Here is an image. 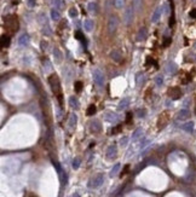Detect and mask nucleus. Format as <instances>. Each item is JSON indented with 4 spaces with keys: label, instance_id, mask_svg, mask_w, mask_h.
<instances>
[{
    "label": "nucleus",
    "instance_id": "obj_1",
    "mask_svg": "<svg viewBox=\"0 0 196 197\" xmlns=\"http://www.w3.org/2000/svg\"><path fill=\"white\" fill-rule=\"evenodd\" d=\"M48 84H50V87L52 89V92L60 97L62 96V89H61V82H60V79L56 74H52V75L48 76Z\"/></svg>",
    "mask_w": 196,
    "mask_h": 197
},
{
    "label": "nucleus",
    "instance_id": "obj_2",
    "mask_svg": "<svg viewBox=\"0 0 196 197\" xmlns=\"http://www.w3.org/2000/svg\"><path fill=\"white\" fill-rule=\"evenodd\" d=\"M5 29L10 33H15L18 29V20L15 15H9L5 18Z\"/></svg>",
    "mask_w": 196,
    "mask_h": 197
},
{
    "label": "nucleus",
    "instance_id": "obj_3",
    "mask_svg": "<svg viewBox=\"0 0 196 197\" xmlns=\"http://www.w3.org/2000/svg\"><path fill=\"white\" fill-rule=\"evenodd\" d=\"M169 121V112H162L160 116H159V120H158V128L159 129H162L163 127H166V125L168 124Z\"/></svg>",
    "mask_w": 196,
    "mask_h": 197
},
{
    "label": "nucleus",
    "instance_id": "obj_4",
    "mask_svg": "<svg viewBox=\"0 0 196 197\" xmlns=\"http://www.w3.org/2000/svg\"><path fill=\"white\" fill-rule=\"evenodd\" d=\"M119 26V18L116 16H110L109 20H108V30L109 33H114L118 29Z\"/></svg>",
    "mask_w": 196,
    "mask_h": 197
},
{
    "label": "nucleus",
    "instance_id": "obj_5",
    "mask_svg": "<svg viewBox=\"0 0 196 197\" xmlns=\"http://www.w3.org/2000/svg\"><path fill=\"white\" fill-rule=\"evenodd\" d=\"M92 75H93L94 84H96L97 86H103V84H104V75H103V73H102L101 70L96 69V70L93 71Z\"/></svg>",
    "mask_w": 196,
    "mask_h": 197
},
{
    "label": "nucleus",
    "instance_id": "obj_6",
    "mask_svg": "<svg viewBox=\"0 0 196 197\" xmlns=\"http://www.w3.org/2000/svg\"><path fill=\"white\" fill-rule=\"evenodd\" d=\"M167 94L172 98V99H179V98L182 97V91H181V88H179V87L174 86V87L168 88Z\"/></svg>",
    "mask_w": 196,
    "mask_h": 197
},
{
    "label": "nucleus",
    "instance_id": "obj_7",
    "mask_svg": "<svg viewBox=\"0 0 196 197\" xmlns=\"http://www.w3.org/2000/svg\"><path fill=\"white\" fill-rule=\"evenodd\" d=\"M133 12H134V9H133V6L131 5L128 6L126 11H125V15H124V21L126 24H131V22H132L133 20Z\"/></svg>",
    "mask_w": 196,
    "mask_h": 197
},
{
    "label": "nucleus",
    "instance_id": "obj_8",
    "mask_svg": "<svg viewBox=\"0 0 196 197\" xmlns=\"http://www.w3.org/2000/svg\"><path fill=\"white\" fill-rule=\"evenodd\" d=\"M162 12H163V10H162V6H159L158 9L154 11V13H153V16H151V22H153V23H156V22L160 20V17H161Z\"/></svg>",
    "mask_w": 196,
    "mask_h": 197
},
{
    "label": "nucleus",
    "instance_id": "obj_9",
    "mask_svg": "<svg viewBox=\"0 0 196 197\" xmlns=\"http://www.w3.org/2000/svg\"><path fill=\"white\" fill-rule=\"evenodd\" d=\"M145 82V75H144V73H137V75H136V84L138 87H142Z\"/></svg>",
    "mask_w": 196,
    "mask_h": 197
},
{
    "label": "nucleus",
    "instance_id": "obj_10",
    "mask_svg": "<svg viewBox=\"0 0 196 197\" xmlns=\"http://www.w3.org/2000/svg\"><path fill=\"white\" fill-rule=\"evenodd\" d=\"M146 36H148V30H146V28H141L137 34V41H143V40L146 39Z\"/></svg>",
    "mask_w": 196,
    "mask_h": 197
},
{
    "label": "nucleus",
    "instance_id": "obj_11",
    "mask_svg": "<svg viewBox=\"0 0 196 197\" xmlns=\"http://www.w3.org/2000/svg\"><path fill=\"white\" fill-rule=\"evenodd\" d=\"M29 41H30L29 35L28 34H22L20 36V39H18V45L20 46H27L29 44Z\"/></svg>",
    "mask_w": 196,
    "mask_h": 197
},
{
    "label": "nucleus",
    "instance_id": "obj_12",
    "mask_svg": "<svg viewBox=\"0 0 196 197\" xmlns=\"http://www.w3.org/2000/svg\"><path fill=\"white\" fill-rule=\"evenodd\" d=\"M110 57L113 58V61H115V62H118V63H120V62H121V59H122V54H121V52H120V51H118V50L111 51Z\"/></svg>",
    "mask_w": 196,
    "mask_h": 197
},
{
    "label": "nucleus",
    "instance_id": "obj_13",
    "mask_svg": "<svg viewBox=\"0 0 196 197\" xmlns=\"http://www.w3.org/2000/svg\"><path fill=\"white\" fill-rule=\"evenodd\" d=\"M93 27H94V22L92 20H86L84 22V28H85L86 31H92Z\"/></svg>",
    "mask_w": 196,
    "mask_h": 197
},
{
    "label": "nucleus",
    "instance_id": "obj_14",
    "mask_svg": "<svg viewBox=\"0 0 196 197\" xmlns=\"http://www.w3.org/2000/svg\"><path fill=\"white\" fill-rule=\"evenodd\" d=\"M10 43H11V39L9 35H3L1 36V46L3 47H9L10 46Z\"/></svg>",
    "mask_w": 196,
    "mask_h": 197
},
{
    "label": "nucleus",
    "instance_id": "obj_15",
    "mask_svg": "<svg viewBox=\"0 0 196 197\" xmlns=\"http://www.w3.org/2000/svg\"><path fill=\"white\" fill-rule=\"evenodd\" d=\"M190 116V112L188 111V110H181L178 114V119L179 120H186V119H189Z\"/></svg>",
    "mask_w": 196,
    "mask_h": 197
},
{
    "label": "nucleus",
    "instance_id": "obj_16",
    "mask_svg": "<svg viewBox=\"0 0 196 197\" xmlns=\"http://www.w3.org/2000/svg\"><path fill=\"white\" fill-rule=\"evenodd\" d=\"M51 18L53 21H60L61 20V13L57 9H52L51 10Z\"/></svg>",
    "mask_w": 196,
    "mask_h": 197
},
{
    "label": "nucleus",
    "instance_id": "obj_17",
    "mask_svg": "<svg viewBox=\"0 0 196 197\" xmlns=\"http://www.w3.org/2000/svg\"><path fill=\"white\" fill-rule=\"evenodd\" d=\"M166 70L168 74H174L177 71V65L172 62V63H168L167 64V67H166Z\"/></svg>",
    "mask_w": 196,
    "mask_h": 197
},
{
    "label": "nucleus",
    "instance_id": "obj_18",
    "mask_svg": "<svg viewBox=\"0 0 196 197\" xmlns=\"http://www.w3.org/2000/svg\"><path fill=\"white\" fill-rule=\"evenodd\" d=\"M51 1H52L53 6L56 7L57 10H61V9H63V7H64V5H65L63 0H51Z\"/></svg>",
    "mask_w": 196,
    "mask_h": 197
},
{
    "label": "nucleus",
    "instance_id": "obj_19",
    "mask_svg": "<svg viewBox=\"0 0 196 197\" xmlns=\"http://www.w3.org/2000/svg\"><path fill=\"white\" fill-rule=\"evenodd\" d=\"M69 104H70L71 108H74V109H78V108H79V102H78V99H76L74 96L69 97Z\"/></svg>",
    "mask_w": 196,
    "mask_h": 197
},
{
    "label": "nucleus",
    "instance_id": "obj_20",
    "mask_svg": "<svg viewBox=\"0 0 196 197\" xmlns=\"http://www.w3.org/2000/svg\"><path fill=\"white\" fill-rule=\"evenodd\" d=\"M132 6L134 11H139L142 7V0H132Z\"/></svg>",
    "mask_w": 196,
    "mask_h": 197
},
{
    "label": "nucleus",
    "instance_id": "obj_21",
    "mask_svg": "<svg viewBox=\"0 0 196 197\" xmlns=\"http://www.w3.org/2000/svg\"><path fill=\"white\" fill-rule=\"evenodd\" d=\"M155 84H156L158 87H161L163 85V76L162 75H158L156 79H155Z\"/></svg>",
    "mask_w": 196,
    "mask_h": 197
},
{
    "label": "nucleus",
    "instance_id": "obj_22",
    "mask_svg": "<svg viewBox=\"0 0 196 197\" xmlns=\"http://www.w3.org/2000/svg\"><path fill=\"white\" fill-rule=\"evenodd\" d=\"M125 1L126 0H114V5H115L116 9H121L125 5Z\"/></svg>",
    "mask_w": 196,
    "mask_h": 197
},
{
    "label": "nucleus",
    "instance_id": "obj_23",
    "mask_svg": "<svg viewBox=\"0 0 196 197\" xmlns=\"http://www.w3.org/2000/svg\"><path fill=\"white\" fill-rule=\"evenodd\" d=\"M53 54H55V57H56V59L57 61H61L62 59V53H61V51L58 50V48H55V50H53Z\"/></svg>",
    "mask_w": 196,
    "mask_h": 197
},
{
    "label": "nucleus",
    "instance_id": "obj_24",
    "mask_svg": "<svg viewBox=\"0 0 196 197\" xmlns=\"http://www.w3.org/2000/svg\"><path fill=\"white\" fill-rule=\"evenodd\" d=\"M94 112H96V106H94V105H90L88 108H87L86 114L88 115V116H91V115H93Z\"/></svg>",
    "mask_w": 196,
    "mask_h": 197
},
{
    "label": "nucleus",
    "instance_id": "obj_25",
    "mask_svg": "<svg viewBox=\"0 0 196 197\" xmlns=\"http://www.w3.org/2000/svg\"><path fill=\"white\" fill-rule=\"evenodd\" d=\"M69 16H70L71 18L78 17V10L75 9V7H71V9L69 10Z\"/></svg>",
    "mask_w": 196,
    "mask_h": 197
},
{
    "label": "nucleus",
    "instance_id": "obj_26",
    "mask_svg": "<svg viewBox=\"0 0 196 197\" xmlns=\"http://www.w3.org/2000/svg\"><path fill=\"white\" fill-rule=\"evenodd\" d=\"M39 22L41 23L44 27H45V26H47V20H46V17H45V15H43V13H41V15L39 16Z\"/></svg>",
    "mask_w": 196,
    "mask_h": 197
},
{
    "label": "nucleus",
    "instance_id": "obj_27",
    "mask_svg": "<svg viewBox=\"0 0 196 197\" xmlns=\"http://www.w3.org/2000/svg\"><path fill=\"white\" fill-rule=\"evenodd\" d=\"M87 7H88V11H90V12H96V11H97V5H96V3H90Z\"/></svg>",
    "mask_w": 196,
    "mask_h": 197
},
{
    "label": "nucleus",
    "instance_id": "obj_28",
    "mask_svg": "<svg viewBox=\"0 0 196 197\" xmlns=\"http://www.w3.org/2000/svg\"><path fill=\"white\" fill-rule=\"evenodd\" d=\"M74 86H75V91L79 93V92H81V89H83V82H80V81H78V82H75L74 84Z\"/></svg>",
    "mask_w": 196,
    "mask_h": 197
},
{
    "label": "nucleus",
    "instance_id": "obj_29",
    "mask_svg": "<svg viewBox=\"0 0 196 197\" xmlns=\"http://www.w3.org/2000/svg\"><path fill=\"white\" fill-rule=\"evenodd\" d=\"M128 98H125L124 101H121V104H120V108H125V106H127L128 105Z\"/></svg>",
    "mask_w": 196,
    "mask_h": 197
},
{
    "label": "nucleus",
    "instance_id": "obj_30",
    "mask_svg": "<svg viewBox=\"0 0 196 197\" xmlns=\"http://www.w3.org/2000/svg\"><path fill=\"white\" fill-rule=\"evenodd\" d=\"M171 43H172V39H171V38H166L165 40H163V46H165V47H167Z\"/></svg>",
    "mask_w": 196,
    "mask_h": 197
},
{
    "label": "nucleus",
    "instance_id": "obj_31",
    "mask_svg": "<svg viewBox=\"0 0 196 197\" xmlns=\"http://www.w3.org/2000/svg\"><path fill=\"white\" fill-rule=\"evenodd\" d=\"M174 22H176V20H174V13H172V16H171V18H169V27H173V26H174Z\"/></svg>",
    "mask_w": 196,
    "mask_h": 197
},
{
    "label": "nucleus",
    "instance_id": "obj_32",
    "mask_svg": "<svg viewBox=\"0 0 196 197\" xmlns=\"http://www.w3.org/2000/svg\"><path fill=\"white\" fill-rule=\"evenodd\" d=\"M131 120H132V112H127V116H126V122L130 124Z\"/></svg>",
    "mask_w": 196,
    "mask_h": 197
},
{
    "label": "nucleus",
    "instance_id": "obj_33",
    "mask_svg": "<svg viewBox=\"0 0 196 197\" xmlns=\"http://www.w3.org/2000/svg\"><path fill=\"white\" fill-rule=\"evenodd\" d=\"M189 16H190L191 18H196V9L191 10V11H190V13H189Z\"/></svg>",
    "mask_w": 196,
    "mask_h": 197
},
{
    "label": "nucleus",
    "instance_id": "obj_34",
    "mask_svg": "<svg viewBox=\"0 0 196 197\" xmlns=\"http://www.w3.org/2000/svg\"><path fill=\"white\" fill-rule=\"evenodd\" d=\"M91 128H92V129H93V128H94V129H99V124H98V122L96 121L94 124L91 125Z\"/></svg>",
    "mask_w": 196,
    "mask_h": 197
},
{
    "label": "nucleus",
    "instance_id": "obj_35",
    "mask_svg": "<svg viewBox=\"0 0 196 197\" xmlns=\"http://www.w3.org/2000/svg\"><path fill=\"white\" fill-rule=\"evenodd\" d=\"M75 38H76V39H80V40H84V36H83V34H81L80 31H76Z\"/></svg>",
    "mask_w": 196,
    "mask_h": 197
},
{
    "label": "nucleus",
    "instance_id": "obj_36",
    "mask_svg": "<svg viewBox=\"0 0 196 197\" xmlns=\"http://www.w3.org/2000/svg\"><path fill=\"white\" fill-rule=\"evenodd\" d=\"M128 169H130V166L127 165V166H126V167L124 168V172H122V173H121V177H124V175H125V174L127 173V172H128Z\"/></svg>",
    "mask_w": 196,
    "mask_h": 197
},
{
    "label": "nucleus",
    "instance_id": "obj_37",
    "mask_svg": "<svg viewBox=\"0 0 196 197\" xmlns=\"http://www.w3.org/2000/svg\"><path fill=\"white\" fill-rule=\"evenodd\" d=\"M192 126H194V124H192V122H190V124H188L186 126H184V128H185V129H189V131H190V129L192 128Z\"/></svg>",
    "mask_w": 196,
    "mask_h": 197
},
{
    "label": "nucleus",
    "instance_id": "obj_38",
    "mask_svg": "<svg viewBox=\"0 0 196 197\" xmlns=\"http://www.w3.org/2000/svg\"><path fill=\"white\" fill-rule=\"evenodd\" d=\"M28 5L30 6V7H33L35 5V0H28Z\"/></svg>",
    "mask_w": 196,
    "mask_h": 197
},
{
    "label": "nucleus",
    "instance_id": "obj_39",
    "mask_svg": "<svg viewBox=\"0 0 196 197\" xmlns=\"http://www.w3.org/2000/svg\"><path fill=\"white\" fill-rule=\"evenodd\" d=\"M120 129H121V126H118L116 128H114V129H113V133H119V131H120Z\"/></svg>",
    "mask_w": 196,
    "mask_h": 197
},
{
    "label": "nucleus",
    "instance_id": "obj_40",
    "mask_svg": "<svg viewBox=\"0 0 196 197\" xmlns=\"http://www.w3.org/2000/svg\"><path fill=\"white\" fill-rule=\"evenodd\" d=\"M154 61H153V58H150V57H148L146 58V65H150V63H153Z\"/></svg>",
    "mask_w": 196,
    "mask_h": 197
},
{
    "label": "nucleus",
    "instance_id": "obj_41",
    "mask_svg": "<svg viewBox=\"0 0 196 197\" xmlns=\"http://www.w3.org/2000/svg\"><path fill=\"white\" fill-rule=\"evenodd\" d=\"M46 46H47V44L43 41V43H41V48H43V50H44V48H46Z\"/></svg>",
    "mask_w": 196,
    "mask_h": 197
},
{
    "label": "nucleus",
    "instance_id": "obj_42",
    "mask_svg": "<svg viewBox=\"0 0 196 197\" xmlns=\"http://www.w3.org/2000/svg\"><path fill=\"white\" fill-rule=\"evenodd\" d=\"M144 112H145V110H139V114H138V115H139V116H144Z\"/></svg>",
    "mask_w": 196,
    "mask_h": 197
}]
</instances>
